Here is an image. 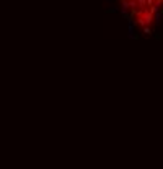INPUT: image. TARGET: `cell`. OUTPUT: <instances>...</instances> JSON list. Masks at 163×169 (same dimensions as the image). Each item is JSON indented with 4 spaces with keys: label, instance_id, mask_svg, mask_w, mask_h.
Segmentation results:
<instances>
[{
    "label": "cell",
    "instance_id": "7a4b0ae2",
    "mask_svg": "<svg viewBox=\"0 0 163 169\" xmlns=\"http://www.w3.org/2000/svg\"><path fill=\"white\" fill-rule=\"evenodd\" d=\"M162 2H163V0H162Z\"/></svg>",
    "mask_w": 163,
    "mask_h": 169
},
{
    "label": "cell",
    "instance_id": "6da1fadb",
    "mask_svg": "<svg viewBox=\"0 0 163 169\" xmlns=\"http://www.w3.org/2000/svg\"><path fill=\"white\" fill-rule=\"evenodd\" d=\"M150 33H152V31H150V28H147V26H145V28H143V34H145V36H148Z\"/></svg>",
    "mask_w": 163,
    "mask_h": 169
}]
</instances>
